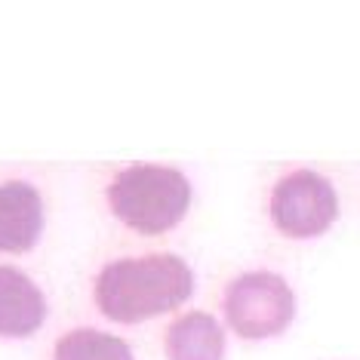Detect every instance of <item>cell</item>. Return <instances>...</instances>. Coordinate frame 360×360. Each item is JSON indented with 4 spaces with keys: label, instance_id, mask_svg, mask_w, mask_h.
Instances as JSON below:
<instances>
[{
    "label": "cell",
    "instance_id": "1",
    "mask_svg": "<svg viewBox=\"0 0 360 360\" xmlns=\"http://www.w3.org/2000/svg\"><path fill=\"white\" fill-rule=\"evenodd\" d=\"M194 292L191 265L176 252L114 259L93 283V299L114 323H142L185 305Z\"/></svg>",
    "mask_w": 360,
    "mask_h": 360
},
{
    "label": "cell",
    "instance_id": "2",
    "mask_svg": "<svg viewBox=\"0 0 360 360\" xmlns=\"http://www.w3.org/2000/svg\"><path fill=\"white\" fill-rule=\"evenodd\" d=\"M191 194L182 169L163 163H129L105 188L111 212L139 234L173 231L191 207Z\"/></svg>",
    "mask_w": 360,
    "mask_h": 360
},
{
    "label": "cell",
    "instance_id": "3",
    "mask_svg": "<svg viewBox=\"0 0 360 360\" xmlns=\"http://www.w3.org/2000/svg\"><path fill=\"white\" fill-rule=\"evenodd\" d=\"M228 326L250 342L281 335L296 317V292L277 271H243L225 286Z\"/></svg>",
    "mask_w": 360,
    "mask_h": 360
},
{
    "label": "cell",
    "instance_id": "4",
    "mask_svg": "<svg viewBox=\"0 0 360 360\" xmlns=\"http://www.w3.org/2000/svg\"><path fill=\"white\" fill-rule=\"evenodd\" d=\"M268 216L283 237L311 240L333 228L339 216V194L330 179L314 169H290L271 188Z\"/></svg>",
    "mask_w": 360,
    "mask_h": 360
},
{
    "label": "cell",
    "instance_id": "5",
    "mask_svg": "<svg viewBox=\"0 0 360 360\" xmlns=\"http://www.w3.org/2000/svg\"><path fill=\"white\" fill-rule=\"evenodd\" d=\"M44 198L31 182H0V252H28L44 234Z\"/></svg>",
    "mask_w": 360,
    "mask_h": 360
},
{
    "label": "cell",
    "instance_id": "6",
    "mask_svg": "<svg viewBox=\"0 0 360 360\" xmlns=\"http://www.w3.org/2000/svg\"><path fill=\"white\" fill-rule=\"evenodd\" d=\"M46 296L25 271L0 265V335L25 339L46 321Z\"/></svg>",
    "mask_w": 360,
    "mask_h": 360
},
{
    "label": "cell",
    "instance_id": "7",
    "mask_svg": "<svg viewBox=\"0 0 360 360\" xmlns=\"http://www.w3.org/2000/svg\"><path fill=\"white\" fill-rule=\"evenodd\" d=\"M167 360H225V330L207 311L179 314L163 330Z\"/></svg>",
    "mask_w": 360,
    "mask_h": 360
},
{
    "label": "cell",
    "instance_id": "8",
    "mask_svg": "<svg viewBox=\"0 0 360 360\" xmlns=\"http://www.w3.org/2000/svg\"><path fill=\"white\" fill-rule=\"evenodd\" d=\"M53 360H136L133 348L120 335L96 330V326H77L59 335L53 348Z\"/></svg>",
    "mask_w": 360,
    "mask_h": 360
}]
</instances>
